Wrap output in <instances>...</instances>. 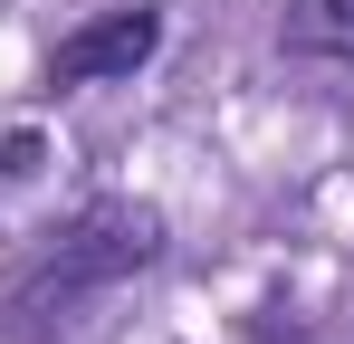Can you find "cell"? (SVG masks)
<instances>
[{
    "label": "cell",
    "instance_id": "1",
    "mask_svg": "<svg viewBox=\"0 0 354 344\" xmlns=\"http://www.w3.org/2000/svg\"><path fill=\"white\" fill-rule=\"evenodd\" d=\"M163 258V220L144 201H86L58 229V249L29 268V278L0 296V344H48L77 325V306H96L106 287H124L134 268Z\"/></svg>",
    "mask_w": 354,
    "mask_h": 344
},
{
    "label": "cell",
    "instance_id": "2",
    "mask_svg": "<svg viewBox=\"0 0 354 344\" xmlns=\"http://www.w3.org/2000/svg\"><path fill=\"white\" fill-rule=\"evenodd\" d=\"M153 48H163V10H153V0L106 10V19L67 29L58 48H48V86H106V77H134Z\"/></svg>",
    "mask_w": 354,
    "mask_h": 344
},
{
    "label": "cell",
    "instance_id": "3",
    "mask_svg": "<svg viewBox=\"0 0 354 344\" xmlns=\"http://www.w3.org/2000/svg\"><path fill=\"white\" fill-rule=\"evenodd\" d=\"M278 48L354 67V0H297V10H288V29H278Z\"/></svg>",
    "mask_w": 354,
    "mask_h": 344
},
{
    "label": "cell",
    "instance_id": "4",
    "mask_svg": "<svg viewBox=\"0 0 354 344\" xmlns=\"http://www.w3.org/2000/svg\"><path fill=\"white\" fill-rule=\"evenodd\" d=\"M39 163H48V144H39V134H10V144H0V191H10V182H29Z\"/></svg>",
    "mask_w": 354,
    "mask_h": 344
}]
</instances>
